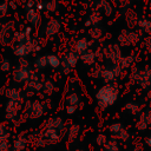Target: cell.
Returning <instances> with one entry per match:
<instances>
[{
    "label": "cell",
    "mask_w": 151,
    "mask_h": 151,
    "mask_svg": "<svg viewBox=\"0 0 151 151\" xmlns=\"http://www.w3.org/2000/svg\"><path fill=\"white\" fill-rule=\"evenodd\" d=\"M107 139H109V138L106 137V134H105V133H98V134H97V137H96V144H97L98 146L103 147V146L106 144Z\"/></svg>",
    "instance_id": "74e56055"
},
{
    "label": "cell",
    "mask_w": 151,
    "mask_h": 151,
    "mask_svg": "<svg viewBox=\"0 0 151 151\" xmlns=\"http://www.w3.org/2000/svg\"><path fill=\"white\" fill-rule=\"evenodd\" d=\"M39 50H40L39 44L35 40H33L32 38L28 39V40H26V41L14 44L13 47H12L13 54L15 57H18V58H26L27 55H29L33 52L39 51Z\"/></svg>",
    "instance_id": "277c9868"
},
{
    "label": "cell",
    "mask_w": 151,
    "mask_h": 151,
    "mask_svg": "<svg viewBox=\"0 0 151 151\" xmlns=\"http://www.w3.org/2000/svg\"><path fill=\"white\" fill-rule=\"evenodd\" d=\"M94 98L100 110H107L117 103L119 98V87L116 85V83L104 84L96 91Z\"/></svg>",
    "instance_id": "6da1fadb"
},
{
    "label": "cell",
    "mask_w": 151,
    "mask_h": 151,
    "mask_svg": "<svg viewBox=\"0 0 151 151\" xmlns=\"http://www.w3.org/2000/svg\"><path fill=\"white\" fill-rule=\"evenodd\" d=\"M61 27H63V24L59 19L51 18L50 20H47V22L44 27V33L47 38H53L61 31Z\"/></svg>",
    "instance_id": "7c38bea8"
},
{
    "label": "cell",
    "mask_w": 151,
    "mask_h": 151,
    "mask_svg": "<svg viewBox=\"0 0 151 151\" xmlns=\"http://www.w3.org/2000/svg\"><path fill=\"white\" fill-rule=\"evenodd\" d=\"M40 151H50V150H46V149H42V150H40Z\"/></svg>",
    "instance_id": "bcb514c9"
},
{
    "label": "cell",
    "mask_w": 151,
    "mask_h": 151,
    "mask_svg": "<svg viewBox=\"0 0 151 151\" xmlns=\"http://www.w3.org/2000/svg\"><path fill=\"white\" fill-rule=\"evenodd\" d=\"M140 40V34L133 29H123L118 35L119 46H133Z\"/></svg>",
    "instance_id": "ba28073f"
},
{
    "label": "cell",
    "mask_w": 151,
    "mask_h": 151,
    "mask_svg": "<svg viewBox=\"0 0 151 151\" xmlns=\"http://www.w3.org/2000/svg\"><path fill=\"white\" fill-rule=\"evenodd\" d=\"M41 136H42V138L46 140L47 144H57V143H59V142L61 140V138H63V132H60V131L57 130V129L45 126L44 131L41 132Z\"/></svg>",
    "instance_id": "4fadbf2b"
},
{
    "label": "cell",
    "mask_w": 151,
    "mask_h": 151,
    "mask_svg": "<svg viewBox=\"0 0 151 151\" xmlns=\"http://www.w3.org/2000/svg\"><path fill=\"white\" fill-rule=\"evenodd\" d=\"M90 46H91V41L88 40V38L87 37H80L73 44V51H76L78 54H81L85 51H87L90 48Z\"/></svg>",
    "instance_id": "ac0fdd59"
},
{
    "label": "cell",
    "mask_w": 151,
    "mask_h": 151,
    "mask_svg": "<svg viewBox=\"0 0 151 151\" xmlns=\"http://www.w3.org/2000/svg\"><path fill=\"white\" fill-rule=\"evenodd\" d=\"M33 72L34 71L31 68V66L18 65L12 73V80L17 84H26L29 80Z\"/></svg>",
    "instance_id": "30bf717a"
},
{
    "label": "cell",
    "mask_w": 151,
    "mask_h": 151,
    "mask_svg": "<svg viewBox=\"0 0 151 151\" xmlns=\"http://www.w3.org/2000/svg\"><path fill=\"white\" fill-rule=\"evenodd\" d=\"M5 96L8 99H13V100H24V96L21 93V91L17 87H8L5 91Z\"/></svg>",
    "instance_id": "f1b7e54d"
},
{
    "label": "cell",
    "mask_w": 151,
    "mask_h": 151,
    "mask_svg": "<svg viewBox=\"0 0 151 151\" xmlns=\"http://www.w3.org/2000/svg\"><path fill=\"white\" fill-rule=\"evenodd\" d=\"M8 12V5L6 2H0V18L5 17Z\"/></svg>",
    "instance_id": "b9f144b4"
},
{
    "label": "cell",
    "mask_w": 151,
    "mask_h": 151,
    "mask_svg": "<svg viewBox=\"0 0 151 151\" xmlns=\"http://www.w3.org/2000/svg\"><path fill=\"white\" fill-rule=\"evenodd\" d=\"M74 151H85V150H83V149H76Z\"/></svg>",
    "instance_id": "f6af8a7d"
},
{
    "label": "cell",
    "mask_w": 151,
    "mask_h": 151,
    "mask_svg": "<svg viewBox=\"0 0 151 151\" xmlns=\"http://www.w3.org/2000/svg\"><path fill=\"white\" fill-rule=\"evenodd\" d=\"M11 68H12V64H11L9 59H7V58L2 59L0 63V71L1 72H8Z\"/></svg>",
    "instance_id": "f35d334b"
},
{
    "label": "cell",
    "mask_w": 151,
    "mask_h": 151,
    "mask_svg": "<svg viewBox=\"0 0 151 151\" xmlns=\"http://www.w3.org/2000/svg\"><path fill=\"white\" fill-rule=\"evenodd\" d=\"M78 107H74V106H68V105H65V112L67 116H73L76 112H77Z\"/></svg>",
    "instance_id": "7bdbcfd3"
},
{
    "label": "cell",
    "mask_w": 151,
    "mask_h": 151,
    "mask_svg": "<svg viewBox=\"0 0 151 151\" xmlns=\"http://www.w3.org/2000/svg\"><path fill=\"white\" fill-rule=\"evenodd\" d=\"M15 25L13 21H7L0 27V45L6 46L13 42L14 40V31Z\"/></svg>",
    "instance_id": "9c48e42d"
},
{
    "label": "cell",
    "mask_w": 151,
    "mask_h": 151,
    "mask_svg": "<svg viewBox=\"0 0 151 151\" xmlns=\"http://www.w3.org/2000/svg\"><path fill=\"white\" fill-rule=\"evenodd\" d=\"M100 22H101V14H100V12L94 11V12H92V13L87 17L85 25H86L87 27H92V26H98Z\"/></svg>",
    "instance_id": "4316f807"
},
{
    "label": "cell",
    "mask_w": 151,
    "mask_h": 151,
    "mask_svg": "<svg viewBox=\"0 0 151 151\" xmlns=\"http://www.w3.org/2000/svg\"><path fill=\"white\" fill-rule=\"evenodd\" d=\"M55 90H57V85H55V83L52 79L47 78V79L42 80V88H41V91L46 96H52L55 92Z\"/></svg>",
    "instance_id": "484cf974"
},
{
    "label": "cell",
    "mask_w": 151,
    "mask_h": 151,
    "mask_svg": "<svg viewBox=\"0 0 151 151\" xmlns=\"http://www.w3.org/2000/svg\"><path fill=\"white\" fill-rule=\"evenodd\" d=\"M145 144H146V146H149V149L151 150V136H149V137L146 138V140H145Z\"/></svg>",
    "instance_id": "ee69618b"
},
{
    "label": "cell",
    "mask_w": 151,
    "mask_h": 151,
    "mask_svg": "<svg viewBox=\"0 0 151 151\" xmlns=\"http://www.w3.org/2000/svg\"><path fill=\"white\" fill-rule=\"evenodd\" d=\"M25 17H26L27 22L32 27H38L40 25V21H41L40 14H39V11L35 7H27L26 12H25Z\"/></svg>",
    "instance_id": "9a60e30c"
},
{
    "label": "cell",
    "mask_w": 151,
    "mask_h": 151,
    "mask_svg": "<svg viewBox=\"0 0 151 151\" xmlns=\"http://www.w3.org/2000/svg\"><path fill=\"white\" fill-rule=\"evenodd\" d=\"M122 71H123V70H122L117 64H112L111 66L100 68V72H99V74H98V78H99L104 84L116 83V80L119 78Z\"/></svg>",
    "instance_id": "8992f818"
},
{
    "label": "cell",
    "mask_w": 151,
    "mask_h": 151,
    "mask_svg": "<svg viewBox=\"0 0 151 151\" xmlns=\"http://www.w3.org/2000/svg\"><path fill=\"white\" fill-rule=\"evenodd\" d=\"M80 103H81V97L77 91H71L65 97V105L78 107L80 105Z\"/></svg>",
    "instance_id": "603a6c76"
},
{
    "label": "cell",
    "mask_w": 151,
    "mask_h": 151,
    "mask_svg": "<svg viewBox=\"0 0 151 151\" xmlns=\"http://www.w3.org/2000/svg\"><path fill=\"white\" fill-rule=\"evenodd\" d=\"M28 144V139L27 137H25L24 133H20L19 136H17V138L14 139L13 144H12V149L11 151H24L27 147Z\"/></svg>",
    "instance_id": "7402d4cb"
},
{
    "label": "cell",
    "mask_w": 151,
    "mask_h": 151,
    "mask_svg": "<svg viewBox=\"0 0 151 151\" xmlns=\"http://www.w3.org/2000/svg\"><path fill=\"white\" fill-rule=\"evenodd\" d=\"M88 37L92 40H99L103 37V29L98 26H92L88 29Z\"/></svg>",
    "instance_id": "e575fe53"
},
{
    "label": "cell",
    "mask_w": 151,
    "mask_h": 151,
    "mask_svg": "<svg viewBox=\"0 0 151 151\" xmlns=\"http://www.w3.org/2000/svg\"><path fill=\"white\" fill-rule=\"evenodd\" d=\"M133 63H134V55L129 54V55H122V58L119 59V61H118L117 65L124 71V70H126V68L132 67Z\"/></svg>",
    "instance_id": "83f0119b"
},
{
    "label": "cell",
    "mask_w": 151,
    "mask_h": 151,
    "mask_svg": "<svg viewBox=\"0 0 151 151\" xmlns=\"http://www.w3.org/2000/svg\"><path fill=\"white\" fill-rule=\"evenodd\" d=\"M103 55L105 57L106 60H109L111 64H118L119 59L122 58V51L119 45H113L110 44L103 50Z\"/></svg>",
    "instance_id": "8fae6325"
},
{
    "label": "cell",
    "mask_w": 151,
    "mask_h": 151,
    "mask_svg": "<svg viewBox=\"0 0 151 151\" xmlns=\"http://www.w3.org/2000/svg\"><path fill=\"white\" fill-rule=\"evenodd\" d=\"M12 145L8 139L6 140H0V151H11Z\"/></svg>",
    "instance_id": "60d3db41"
},
{
    "label": "cell",
    "mask_w": 151,
    "mask_h": 151,
    "mask_svg": "<svg viewBox=\"0 0 151 151\" xmlns=\"http://www.w3.org/2000/svg\"><path fill=\"white\" fill-rule=\"evenodd\" d=\"M80 132H81V127H80L79 124H77V123L71 124L67 127V131H66V137H67L68 143L76 142L78 139V137L80 136Z\"/></svg>",
    "instance_id": "d6986e66"
},
{
    "label": "cell",
    "mask_w": 151,
    "mask_h": 151,
    "mask_svg": "<svg viewBox=\"0 0 151 151\" xmlns=\"http://www.w3.org/2000/svg\"><path fill=\"white\" fill-rule=\"evenodd\" d=\"M26 85V88L31 92V93H34V92H40L41 88H42V80L39 78V76L33 72L29 80L25 84Z\"/></svg>",
    "instance_id": "2e32d148"
},
{
    "label": "cell",
    "mask_w": 151,
    "mask_h": 151,
    "mask_svg": "<svg viewBox=\"0 0 151 151\" xmlns=\"http://www.w3.org/2000/svg\"><path fill=\"white\" fill-rule=\"evenodd\" d=\"M112 138H114L116 140L120 142V143H127L130 139H131V136H130V132L126 130V127H122Z\"/></svg>",
    "instance_id": "4dcf8cb0"
},
{
    "label": "cell",
    "mask_w": 151,
    "mask_h": 151,
    "mask_svg": "<svg viewBox=\"0 0 151 151\" xmlns=\"http://www.w3.org/2000/svg\"><path fill=\"white\" fill-rule=\"evenodd\" d=\"M103 151H120V146L118 140H116L114 138H109L106 144L103 146Z\"/></svg>",
    "instance_id": "836d02e7"
},
{
    "label": "cell",
    "mask_w": 151,
    "mask_h": 151,
    "mask_svg": "<svg viewBox=\"0 0 151 151\" xmlns=\"http://www.w3.org/2000/svg\"><path fill=\"white\" fill-rule=\"evenodd\" d=\"M130 80L142 90H149L151 87V68L144 67L143 70L134 68L130 74Z\"/></svg>",
    "instance_id": "3957f363"
},
{
    "label": "cell",
    "mask_w": 151,
    "mask_h": 151,
    "mask_svg": "<svg viewBox=\"0 0 151 151\" xmlns=\"http://www.w3.org/2000/svg\"><path fill=\"white\" fill-rule=\"evenodd\" d=\"M79 60H80V57L76 51L71 50V51L65 52L61 55V64H60V67H59L60 72L65 76H68L73 71V68L77 66Z\"/></svg>",
    "instance_id": "5b68a950"
},
{
    "label": "cell",
    "mask_w": 151,
    "mask_h": 151,
    "mask_svg": "<svg viewBox=\"0 0 151 151\" xmlns=\"http://www.w3.org/2000/svg\"><path fill=\"white\" fill-rule=\"evenodd\" d=\"M33 67L35 70H38V71H41V70H45L46 67H48L47 66V57H46V54L37 57L34 59V61H33Z\"/></svg>",
    "instance_id": "1f68e13d"
},
{
    "label": "cell",
    "mask_w": 151,
    "mask_h": 151,
    "mask_svg": "<svg viewBox=\"0 0 151 151\" xmlns=\"http://www.w3.org/2000/svg\"><path fill=\"white\" fill-rule=\"evenodd\" d=\"M138 28L145 33V34H151V19L149 18H140L137 21Z\"/></svg>",
    "instance_id": "f546056e"
},
{
    "label": "cell",
    "mask_w": 151,
    "mask_h": 151,
    "mask_svg": "<svg viewBox=\"0 0 151 151\" xmlns=\"http://www.w3.org/2000/svg\"><path fill=\"white\" fill-rule=\"evenodd\" d=\"M79 57H80V61H81L83 64H85V65H87V66H93V65L96 64V61H97L98 54H97L96 51L88 48V50L85 51L84 53L79 54Z\"/></svg>",
    "instance_id": "e0dca14e"
},
{
    "label": "cell",
    "mask_w": 151,
    "mask_h": 151,
    "mask_svg": "<svg viewBox=\"0 0 151 151\" xmlns=\"http://www.w3.org/2000/svg\"><path fill=\"white\" fill-rule=\"evenodd\" d=\"M65 1H66V0H65Z\"/></svg>",
    "instance_id": "c3c4849f"
},
{
    "label": "cell",
    "mask_w": 151,
    "mask_h": 151,
    "mask_svg": "<svg viewBox=\"0 0 151 151\" xmlns=\"http://www.w3.org/2000/svg\"><path fill=\"white\" fill-rule=\"evenodd\" d=\"M151 126V109H146L138 114L136 127L139 131H145Z\"/></svg>",
    "instance_id": "5bb4252c"
},
{
    "label": "cell",
    "mask_w": 151,
    "mask_h": 151,
    "mask_svg": "<svg viewBox=\"0 0 151 151\" xmlns=\"http://www.w3.org/2000/svg\"><path fill=\"white\" fill-rule=\"evenodd\" d=\"M122 127H124V125L122 124V123H119V122H114V123H112V124H110L109 125V127H107V130H109V133L113 137Z\"/></svg>",
    "instance_id": "8d00e7d4"
},
{
    "label": "cell",
    "mask_w": 151,
    "mask_h": 151,
    "mask_svg": "<svg viewBox=\"0 0 151 151\" xmlns=\"http://www.w3.org/2000/svg\"><path fill=\"white\" fill-rule=\"evenodd\" d=\"M58 8V2L57 0H48L46 4H45V9L47 12H55Z\"/></svg>",
    "instance_id": "ab89813d"
},
{
    "label": "cell",
    "mask_w": 151,
    "mask_h": 151,
    "mask_svg": "<svg viewBox=\"0 0 151 151\" xmlns=\"http://www.w3.org/2000/svg\"><path fill=\"white\" fill-rule=\"evenodd\" d=\"M47 110V106L44 101L39 99H31L25 103L24 116L28 119H39L41 118Z\"/></svg>",
    "instance_id": "7a4b0ae2"
},
{
    "label": "cell",
    "mask_w": 151,
    "mask_h": 151,
    "mask_svg": "<svg viewBox=\"0 0 151 151\" xmlns=\"http://www.w3.org/2000/svg\"><path fill=\"white\" fill-rule=\"evenodd\" d=\"M45 126L57 129V130H59L63 133L66 131V125H65V122H64V119L61 117H52V118H50L45 123Z\"/></svg>",
    "instance_id": "44dd1931"
},
{
    "label": "cell",
    "mask_w": 151,
    "mask_h": 151,
    "mask_svg": "<svg viewBox=\"0 0 151 151\" xmlns=\"http://www.w3.org/2000/svg\"><path fill=\"white\" fill-rule=\"evenodd\" d=\"M31 38H32V26H27L24 29L17 31L14 33V40H13V42H15V44L22 42V41H26V40H28Z\"/></svg>",
    "instance_id": "ffe728a7"
},
{
    "label": "cell",
    "mask_w": 151,
    "mask_h": 151,
    "mask_svg": "<svg viewBox=\"0 0 151 151\" xmlns=\"http://www.w3.org/2000/svg\"><path fill=\"white\" fill-rule=\"evenodd\" d=\"M22 103H24V100L8 99V101L6 103V106H5V118H6V120H8L11 123H15L18 120L20 111L22 109Z\"/></svg>",
    "instance_id": "52a82bcc"
},
{
    "label": "cell",
    "mask_w": 151,
    "mask_h": 151,
    "mask_svg": "<svg viewBox=\"0 0 151 151\" xmlns=\"http://www.w3.org/2000/svg\"><path fill=\"white\" fill-rule=\"evenodd\" d=\"M132 151H134V150H132Z\"/></svg>",
    "instance_id": "7dc6e473"
},
{
    "label": "cell",
    "mask_w": 151,
    "mask_h": 151,
    "mask_svg": "<svg viewBox=\"0 0 151 151\" xmlns=\"http://www.w3.org/2000/svg\"><path fill=\"white\" fill-rule=\"evenodd\" d=\"M9 137H11V132H9L7 125L4 123H0V140L9 139Z\"/></svg>",
    "instance_id": "d590c367"
},
{
    "label": "cell",
    "mask_w": 151,
    "mask_h": 151,
    "mask_svg": "<svg viewBox=\"0 0 151 151\" xmlns=\"http://www.w3.org/2000/svg\"><path fill=\"white\" fill-rule=\"evenodd\" d=\"M125 110H126L130 114H132V116H138V114L142 112L140 105H139L138 103H136V101H129V103H126Z\"/></svg>",
    "instance_id": "d6a6232c"
},
{
    "label": "cell",
    "mask_w": 151,
    "mask_h": 151,
    "mask_svg": "<svg viewBox=\"0 0 151 151\" xmlns=\"http://www.w3.org/2000/svg\"><path fill=\"white\" fill-rule=\"evenodd\" d=\"M46 57H47V66L51 67L52 70H59L61 64V57L55 53L46 54Z\"/></svg>",
    "instance_id": "d4e9b609"
},
{
    "label": "cell",
    "mask_w": 151,
    "mask_h": 151,
    "mask_svg": "<svg viewBox=\"0 0 151 151\" xmlns=\"http://www.w3.org/2000/svg\"><path fill=\"white\" fill-rule=\"evenodd\" d=\"M97 9H98V12L103 13L106 17H110L113 13V6L109 0H100L97 4Z\"/></svg>",
    "instance_id": "cb8c5ba5"
}]
</instances>
